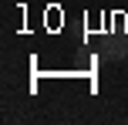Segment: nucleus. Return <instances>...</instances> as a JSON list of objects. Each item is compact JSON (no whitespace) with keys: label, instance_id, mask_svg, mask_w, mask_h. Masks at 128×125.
Returning <instances> with one entry per match:
<instances>
[{"label":"nucleus","instance_id":"f257e3e1","mask_svg":"<svg viewBox=\"0 0 128 125\" xmlns=\"http://www.w3.org/2000/svg\"><path fill=\"white\" fill-rule=\"evenodd\" d=\"M101 58H108V61H122V58H128V47L125 44H108L101 51Z\"/></svg>","mask_w":128,"mask_h":125}]
</instances>
